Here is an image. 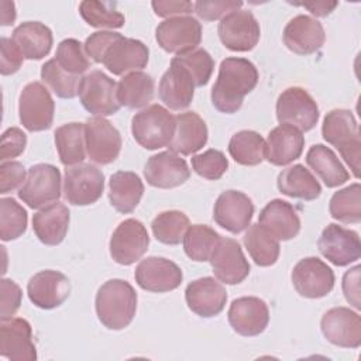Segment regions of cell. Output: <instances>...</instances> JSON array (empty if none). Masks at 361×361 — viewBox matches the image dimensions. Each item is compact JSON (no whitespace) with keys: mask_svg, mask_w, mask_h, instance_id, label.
I'll return each instance as SVG.
<instances>
[{"mask_svg":"<svg viewBox=\"0 0 361 361\" xmlns=\"http://www.w3.org/2000/svg\"><path fill=\"white\" fill-rule=\"evenodd\" d=\"M320 329L324 338L343 348H358L361 345V317L348 307H333L327 310Z\"/></svg>","mask_w":361,"mask_h":361,"instance_id":"2e32d148","label":"cell"},{"mask_svg":"<svg viewBox=\"0 0 361 361\" xmlns=\"http://www.w3.org/2000/svg\"><path fill=\"white\" fill-rule=\"evenodd\" d=\"M290 279L296 292L307 299L324 298L334 288L333 269L317 257L300 259L293 267Z\"/></svg>","mask_w":361,"mask_h":361,"instance_id":"7c38bea8","label":"cell"},{"mask_svg":"<svg viewBox=\"0 0 361 361\" xmlns=\"http://www.w3.org/2000/svg\"><path fill=\"white\" fill-rule=\"evenodd\" d=\"M243 6V1L237 0H200L193 4V10L197 14L199 18L204 21H214L219 18H223L231 11L240 10Z\"/></svg>","mask_w":361,"mask_h":361,"instance_id":"681fc988","label":"cell"},{"mask_svg":"<svg viewBox=\"0 0 361 361\" xmlns=\"http://www.w3.org/2000/svg\"><path fill=\"white\" fill-rule=\"evenodd\" d=\"M149 237L145 226L135 219L121 221L110 238V255L120 265H131L148 250Z\"/></svg>","mask_w":361,"mask_h":361,"instance_id":"4fadbf2b","label":"cell"},{"mask_svg":"<svg viewBox=\"0 0 361 361\" xmlns=\"http://www.w3.org/2000/svg\"><path fill=\"white\" fill-rule=\"evenodd\" d=\"M110 204L123 214L131 213L144 195V183L140 176L130 171H117L109 182Z\"/></svg>","mask_w":361,"mask_h":361,"instance_id":"d6a6232c","label":"cell"},{"mask_svg":"<svg viewBox=\"0 0 361 361\" xmlns=\"http://www.w3.org/2000/svg\"><path fill=\"white\" fill-rule=\"evenodd\" d=\"M192 168L199 176L209 180H217L227 171L228 161L221 151L210 148L192 157Z\"/></svg>","mask_w":361,"mask_h":361,"instance_id":"c3c4849f","label":"cell"},{"mask_svg":"<svg viewBox=\"0 0 361 361\" xmlns=\"http://www.w3.org/2000/svg\"><path fill=\"white\" fill-rule=\"evenodd\" d=\"M0 292H1L0 319L7 320V319H11L16 314V312L20 309L23 292L13 279H7V278H3L0 281Z\"/></svg>","mask_w":361,"mask_h":361,"instance_id":"f907efd6","label":"cell"},{"mask_svg":"<svg viewBox=\"0 0 361 361\" xmlns=\"http://www.w3.org/2000/svg\"><path fill=\"white\" fill-rule=\"evenodd\" d=\"M221 235L206 224L189 226L183 235L185 254L196 262L209 261Z\"/></svg>","mask_w":361,"mask_h":361,"instance_id":"ab89813d","label":"cell"},{"mask_svg":"<svg viewBox=\"0 0 361 361\" xmlns=\"http://www.w3.org/2000/svg\"><path fill=\"white\" fill-rule=\"evenodd\" d=\"M131 133L145 149L168 147L175 134V116L161 104H151L134 114Z\"/></svg>","mask_w":361,"mask_h":361,"instance_id":"277c9868","label":"cell"},{"mask_svg":"<svg viewBox=\"0 0 361 361\" xmlns=\"http://www.w3.org/2000/svg\"><path fill=\"white\" fill-rule=\"evenodd\" d=\"M158 45L169 52L183 55L197 48L202 41V25L190 16L171 17L159 23L155 30Z\"/></svg>","mask_w":361,"mask_h":361,"instance_id":"9c48e42d","label":"cell"},{"mask_svg":"<svg viewBox=\"0 0 361 361\" xmlns=\"http://www.w3.org/2000/svg\"><path fill=\"white\" fill-rule=\"evenodd\" d=\"M82 18L94 28H120L124 25V16L113 8L110 3L85 0L79 4Z\"/></svg>","mask_w":361,"mask_h":361,"instance_id":"f6af8a7d","label":"cell"},{"mask_svg":"<svg viewBox=\"0 0 361 361\" xmlns=\"http://www.w3.org/2000/svg\"><path fill=\"white\" fill-rule=\"evenodd\" d=\"M1 7V25H10L16 20V6L13 1L3 0L0 3Z\"/></svg>","mask_w":361,"mask_h":361,"instance_id":"91938a15","label":"cell"},{"mask_svg":"<svg viewBox=\"0 0 361 361\" xmlns=\"http://www.w3.org/2000/svg\"><path fill=\"white\" fill-rule=\"evenodd\" d=\"M13 42L25 59H42L52 48V31L39 21H25L14 28Z\"/></svg>","mask_w":361,"mask_h":361,"instance_id":"1f68e13d","label":"cell"},{"mask_svg":"<svg viewBox=\"0 0 361 361\" xmlns=\"http://www.w3.org/2000/svg\"><path fill=\"white\" fill-rule=\"evenodd\" d=\"M258 223L279 241L292 240L300 231V219L296 209L282 199L271 200L261 210Z\"/></svg>","mask_w":361,"mask_h":361,"instance_id":"f546056e","label":"cell"},{"mask_svg":"<svg viewBox=\"0 0 361 361\" xmlns=\"http://www.w3.org/2000/svg\"><path fill=\"white\" fill-rule=\"evenodd\" d=\"M55 145L62 165L72 166L82 164L86 152L85 124L68 123L55 130Z\"/></svg>","mask_w":361,"mask_h":361,"instance_id":"8d00e7d4","label":"cell"},{"mask_svg":"<svg viewBox=\"0 0 361 361\" xmlns=\"http://www.w3.org/2000/svg\"><path fill=\"white\" fill-rule=\"evenodd\" d=\"M227 319L235 333L244 337H254L267 329L269 310L262 299L255 296H243L231 302Z\"/></svg>","mask_w":361,"mask_h":361,"instance_id":"44dd1931","label":"cell"},{"mask_svg":"<svg viewBox=\"0 0 361 361\" xmlns=\"http://www.w3.org/2000/svg\"><path fill=\"white\" fill-rule=\"evenodd\" d=\"M0 238L11 241L21 237L27 230V212L13 197L0 199Z\"/></svg>","mask_w":361,"mask_h":361,"instance_id":"ee69618b","label":"cell"},{"mask_svg":"<svg viewBox=\"0 0 361 361\" xmlns=\"http://www.w3.org/2000/svg\"><path fill=\"white\" fill-rule=\"evenodd\" d=\"M326 39L323 25L313 17L299 14L283 30V44L298 55H310L319 51Z\"/></svg>","mask_w":361,"mask_h":361,"instance_id":"4316f807","label":"cell"},{"mask_svg":"<svg viewBox=\"0 0 361 361\" xmlns=\"http://www.w3.org/2000/svg\"><path fill=\"white\" fill-rule=\"evenodd\" d=\"M0 48H1V66H0L1 75L7 76V75L16 73L21 68L23 59H24L20 49L17 48V45L13 42L11 38H6V37H1Z\"/></svg>","mask_w":361,"mask_h":361,"instance_id":"11a10c76","label":"cell"},{"mask_svg":"<svg viewBox=\"0 0 361 361\" xmlns=\"http://www.w3.org/2000/svg\"><path fill=\"white\" fill-rule=\"evenodd\" d=\"M189 226L188 216L180 210L162 212L151 223L154 237L166 245L179 244Z\"/></svg>","mask_w":361,"mask_h":361,"instance_id":"b9f144b4","label":"cell"},{"mask_svg":"<svg viewBox=\"0 0 361 361\" xmlns=\"http://www.w3.org/2000/svg\"><path fill=\"white\" fill-rule=\"evenodd\" d=\"M329 212L341 223L361 221V186L358 182L337 190L329 203Z\"/></svg>","mask_w":361,"mask_h":361,"instance_id":"60d3db41","label":"cell"},{"mask_svg":"<svg viewBox=\"0 0 361 361\" xmlns=\"http://www.w3.org/2000/svg\"><path fill=\"white\" fill-rule=\"evenodd\" d=\"M154 97V79L151 75L135 71L124 75L117 83V99L121 106L141 109Z\"/></svg>","mask_w":361,"mask_h":361,"instance_id":"d590c367","label":"cell"},{"mask_svg":"<svg viewBox=\"0 0 361 361\" xmlns=\"http://www.w3.org/2000/svg\"><path fill=\"white\" fill-rule=\"evenodd\" d=\"M276 118L300 133L312 130L319 120V107L313 97L302 87L285 89L276 100Z\"/></svg>","mask_w":361,"mask_h":361,"instance_id":"30bf717a","label":"cell"},{"mask_svg":"<svg viewBox=\"0 0 361 361\" xmlns=\"http://www.w3.org/2000/svg\"><path fill=\"white\" fill-rule=\"evenodd\" d=\"M175 58L189 71L193 78L195 86L200 87L207 85L214 69V61L206 49L196 48L188 54L178 55Z\"/></svg>","mask_w":361,"mask_h":361,"instance_id":"7dc6e473","label":"cell"},{"mask_svg":"<svg viewBox=\"0 0 361 361\" xmlns=\"http://www.w3.org/2000/svg\"><path fill=\"white\" fill-rule=\"evenodd\" d=\"M221 44L230 51L247 52L255 48L261 37V28L248 10H235L224 16L217 27Z\"/></svg>","mask_w":361,"mask_h":361,"instance_id":"8fae6325","label":"cell"},{"mask_svg":"<svg viewBox=\"0 0 361 361\" xmlns=\"http://www.w3.org/2000/svg\"><path fill=\"white\" fill-rule=\"evenodd\" d=\"M228 154L240 165H258L265 159V141L255 131L241 130L230 138Z\"/></svg>","mask_w":361,"mask_h":361,"instance_id":"f35d334b","label":"cell"},{"mask_svg":"<svg viewBox=\"0 0 361 361\" xmlns=\"http://www.w3.org/2000/svg\"><path fill=\"white\" fill-rule=\"evenodd\" d=\"M296 6H303L316 17H326L338 6V3L337 1H307Z\"/></svg>","mask_w":361,"mask_h":361,"instance_id":"680465c9","label":"cell"},{"mask_svg":"<svg viewBox=\"0 0 361 361\" xmlns=\"http://www.w3.org/2000/svg\"><path fill=\"white\" fill-rule=\"evenodd\" d=\"M104 190L103 172L90 164H78L65 171L63 196L73 206L96 203Z\"/></svg>","mask_w":361,"mask_h":361,"instance_id":"ba28073f","label":"cell"},{"mask_svg":"<svg viewBox=\"0 0 361 361\" xmlns=\"http://www.w3.org/2000/svg\"><path fill=\"white\" fill-rule=\"evenodd\" d=\"M137 285L148 292L164 293L176 289L183 279L182 269L164 257H147L134 272Z\"/></svg>","mask_w":361,"mask_h":361,"instance_id":"e0dca14e","label":"cell"},{"mask_svg":"<svg viewBox=\"0 0 361 361\" xmlns=\"http://www.w3.org/2000/svg\"><path fill=\"white\" fill-rule=\"evenodd\" d=\"M144 176L154 188L171 189L183 185L190 176V169L180 155L164 151L149 157L144 166Z\"/></svg>","mask_w":361,"mask_h":361,"instance_id":"cb8c5ba5","label":"cell"},{"mask_svg":"<svg viewBox=\"0 0 361 361\" xmlns=\"http://www.w3.org/2000/svg\"><path fill=\"white\" fill-rule=\"evenodd\" d=\"M85 144L90 161L107 165L114 162L121 151V135L109 120L92 117L85 123Z\"/></svg>","mask_w":361,"mask_h":361,"instance_id":"5bb4252c","label":"cell"},{"mask_svg":"<svg viewBox=\"0 0 361 361\" xmlns=\"http://www.w3.org/2000/svg\"><path fill=\"white\" fill-rule=\"evenodd\" d=\"M96 314L109 330L127 327L137 310V293L124 279H109L96 293Z\"/></svg>","mask_w":361,"mask_h":361,"instance_id":"7a4b0ae2","label":"cell"},{"mask_svg":"<svg viewBox=\"0 0 361 361\" xmlns=\"http://www.w3.org/2000/svg\"><path fill=\"white\" fill-rule=\"evenodd\" d=\"M317 247L320 254L337 267L350 265L361 257L358 233L334 223H330L322 231Z\"/></svg>","mask_w":361,"mask_h":361,"instance_id":"9a60e30c","label":"cell"},{"mask_svg":"<svg viewBox=\"0 0 361 361\" xmlns=\"http://www.w3.org/2000/svg\"><path fill=\"white\" fill-rule=\"evenodd\" d=\"M120 35H121L120 32H113V31L93 32L86 38L83 44V49L86 55L90 56L96 63H102L104 52Z\"/></svg>","mask_w":361,"mask_h":361,"instance_id":"816d5d0a","label":"cell"},{"mask_svg":"<svg viewBox=\"0 0 361 361\" xmlns=\"http://www.w3.org/2000/svg\"><path fill=\"white\" fill-rule=\"evenodd\" d=\"M30 300L39 309H55L61 306L71 293V282L59 271L45 269L32 275L27 283Z\"/></svg>","mask_w":361,"mask_h":361,"instance_id":"ffe728a7","label":"cell"},{"mask_svg":"<svg viewBox=\"0 0 361 361\" xmlns=\"http://www.w3.org/2000/svg\"><path fill=\"white\" fill-rule=\"evenodd\" d=\"M61 172L51 164L32 165L18 189V197L31 209H41L61 197Z\"/></svg>","mask_w":361,"mask_h":361,"instance_id":"5b68a950","label":"cell"},{"mask_svg":"<svg viewBox=\"0 0 361 361\" xmlns=\"http://www.w3.org/2000/svg\"><path fill=\"white\" fill-rule=\"evenodd\" d=\"M151 6L154 8V13L158 17H172V16H182V14H189L193 10V4L186 0H154L151 1Z\"/></svg>","mask_w":361,"mask_h":361,"instance_id":"9f6ffc18","label":"cell"},{"mask_svg":"<svg viewBox=\"0 0 361 361\" xmlns=\"http://www.w3.org/2000/svg\"><path fill=\"white\" fill-rule=\"evenodd\" d=\"M55 103L49 90L41 82H30L20 93L18 116L21 124L31 133L51 128Z\"/></svg>","mask_w":361,"mask_h":361,"instance_id":"8992f818","label":"cell"},{"mask_svg":"<svg viewBox=\"0 0 361 361\" xmlns=\"http://www.w3.org/2000/svg\"><path fill=\"white\" fill-rule=\"evenodd\" d=\"M69 210L56 202L42 207L32 216V230L45 245H58L63 241L69 227Z\"/></svg>","mask_w":361,"mask_h":361,"instance_id":"4dcf8cb0","label":"cell"},{"mask_svg":"<svg viewBox=\"0 0 361 361\" xmlns=\"http://www.w3.org/2000/svg\"><path fill=\"white\" fill-rule=\"evenodd\" d=\"M244 245L250 257L259 267H271L278 261L279 240L259 223L250 224L244 235Z\"/></svg>","mask_w":361,"mask_h":361,"instance_id":"74e56055","label":"cell"},{"mask_svg":"<svg viewBox=\"0 0 361 361\" xmlns=\"http://www.w3.org/2000/svg\"><path fill=\"white\" fill-rule=\"evenodd\" d=\"M149 51L144 42L120 35L104 52L103 65L113 75H124L140 71L148 63Z\"/></svg>","mask_w":361,"mask_h":361,"instance_id":"484cf974","label":"cell"},{"mask_svg":"<svg viewBox=\"0 0 361 361\" xmlns=\"http://www.w3.org/2000/svg\"><path fill=\"white\" fill-rule=\"evenodd\" d=\"M360 265L348 269L343 276V292L350 305L357 310L361 309L360 303Z\"/></svg>","mask_w":361,"mask_h":361,"instance_id":"6f0895ef","label":"cell"},{"mask_svg":"<svg viewBox=\"0 0 361 361\" xmlns=\"http://www.w3.org/2000/svg\"><path fill=\"white\" fill-rule=\"evenodd\" d=\"M207 142V127L203 118L195 111L175 116V134L169 151L180 155H192Z\"/></svg>","mask_w":361,"mask_h":361,"instance_id":"f1b7e54d","label":"cell"},{"mask_svg":"<svg viewBox=\"0 0 361 361\" xmlns=\"http://www.w3.org/2000/svg\"><path fill=\"white\" fill-rule=\"evenodd\" d=\"M254 214L252 200L240 190H226L223 192L213 209L214 221L224 230L240 234L251 224Z\"/></svg>","mask_w":361,"mask_h":361,"instance_id":"ac0fdd59","label":"cell"},{"mask_svg":"<svg viewBox=\"0 0 361 361\" xmlns=\"http://www.w3.org/2000/svg\"><path fill=\"white\" fill-rule=\"evenodd\" d=\"M27 145V135L18 127L7 128L1 135V162L21 155Z\"/></svg>","mask_w":361,"mask_h":361,"instance_id":"f5cc1de1","label":"cell"},{"mask_svg":"<svg viewBox=\"0 0 361 361\" xmlns=\"http://www.w3.org/2000/svg\"><path fill=\"white\" fill-rule=\"evenodd\" d=\"M42 82L61 99H73L79 93L80 76L65 72L54 59L47 61L41 68Z\"/></svg>","mask_w":361,"mask_h":361,"instance_id":"7bdbcfd3","label":"cell"},{"mask_svg":"<svg viewBox=\"0 0 361 361\" xmlns=\"http://www.w3.org/2000/svg\"><path fill=\"white\" fill-rule=\"evenodd\" d=\"M78 94L82 106L96 117L116 114L121 107L117 99V83L102 71L85 75Z\"/></svg>","mask_w":361,"mask_h":361,"instance_id":"52a82bcc","label":"cell"},{"mask_svg":"<svg viewBox=\"0 0 361 361\" xmlns=\"http://www.w3.org/2000/svg\"><path fill=\"white\" fill-rule=\"evenodd\" d=\"M188 307L200 317H214L223 312L227 302L224 286L212 276L192 281L185 289Z\"/></svg>","mask_w":361,"mask_h":361,"instance_id":"d4e9b609","label":"cell"},{"mask_svg":"<svg viewBox=\"0 0 361 361\" xmlns=\"http://www.w3.org/2000/svg\"><path fill=\"white\" fill-rule=\"evenodd\" d=\"M209 261L216 278L226 285L241 283L250 274V264L240 244L233 238L221 237Z\"/></svg>","mask_w":361,"mask_h":361,"instance_id":"d6986e66","label":"cell"},{"mask_svg":"<svg viewBox=\"0 0 361 361\" xmlns=\"http://www.w3.org/2000/svg\"><path fill=\"white\" fill-rule=\"evenodd\" d=\"M258 83L255 65L245 59L230 56L221 61L216 83L212 89L213 106L226 114H233L243 106L244 97Z\"/></svg>","mask_w":361,"mask_h":361,"instance_id":"6da1fadb","label":"cell"},{"mask_svg":"<svg viewBox=\"0 0 361 361\" xmlns=\"http://www.w3.org/2000/svg\"><path fill=\"white\" fill-rule=\"evenodd\" d=\"M195 82L189 71L173 56L169 69L162 75L158 86L161 102L171 110L188 109L195 94Z\"/></svg>","mask_w":361,"mask_h":361,"instance_id":"603a6c76","label":"cell"},{"mask_svg":"<svg viewBox=\"0 0 361 361\" xmlns=\"http://www.w3.org/2000/svg\"><path fill=\"white\" fill-rule=\"evenodd\" d=\"M306 164L319 175L327 188H337L345 183L350 178V173L333 149L323 144H316L309 148Z\"/></svg>","mask_w":361,"mask_h":361,"instance_id":"836d02e7","label":"cell"},{"mask_svg":"<svg viewBox=\"0 0 361 361\" xmlns=\"http://www.w3.org/2000/svg\"><path fill=\"white\" fill-rule=\"evenodd\" d=\"M55 61L68 73L80 76L90 66L82 44L75 38H66L59 42L55 54Z\"/></svg>","mask_w":361,"mask_h":361,"instance_id":"bcb514c9","label":"cell"},{"mask_svg":"<svg viewBox=\"0 0 361 361\" xmlns=\"http://www.w3.org/2000/svg\"><path fill=\"white\" fill-rule=\"evenodd\" d=\"M25 182V168L17 161H4L0 165V193H8Z\"/></svg>","mask_w":361,"mask_h":361,"instance_id":"db71d44e","label":"cell"},{"mask_svg":"<svg viewBox=\"0 0 361 361\" xmlns=\"http://www.w3.org/2000/svg\"><path fill=\"white\" fill-rule=\"evenodd\" d=\"M305 147L302 133L289 126L281 124L269 131L265 141V159L276 166H283L298 159Z\"/></svg>","mask_w":361,"mask_h":361,"instance_id":"83f0119b","label":"cell"},{"mask_svg":"<svg viewBox=\"0 0 361 361\" xmlns=\"http://www.w3.org/2000/svg\"><path fill=\"white\" fill-rule=\"evenodd\" d=\"M276 185L282 195L302 200H314L322 193L319 180L300 164L283 169L278 175Z\"/></svg>","mask_w":361,"mask_h":361,"instance_id":"e575fe53","label":"cell"},{"mask_svg":"<svg viewBox=\"0 0 361 361\" xmlns=\"http://www.w3.org/2000/svg\"><path fill=\"white\" fill-rule=\"evenodd\" d=\"M0 355L11 361H35L37 350L32 341L31 324L21 317L0 323Z\"/></svg>","mask_w":361,"mask_h":361,"instance_id":"7402d4cb","label":"cell"},{"mask_svg":"<svg viewBox=\"0 0 361 361\" xmlns=\"http://www.w3.org/2000/svg\"><path fill=\"white\" fill-rule=\"evenodd\" d=\"M323 138L336 147L344 158L354 176H360L361 142L360 130L354 114L345 109H334L329 111L322 126Z\"/></svg>","mask_w":361,"mask_h":361,"instance_id":"3957f363","label":"cell"}]
</instances>
